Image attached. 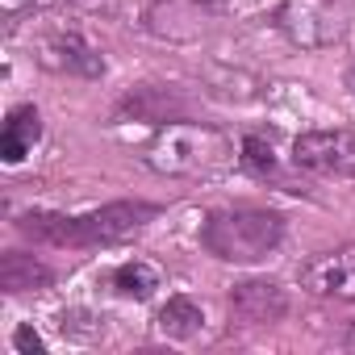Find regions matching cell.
Instances as JSON below:
<instances>
[{"label": "cell", "instance_id": "obj_8", "mask_svg": "<svg viewBox=\"0 0 355 355\" xmlns=\"http://www.w3.org/2000/svg\"><path fill=\"white\" fill-rule=\"evenodd\" d=\"M38 63L46 71H59V76H80V80H96L105 76V59L71 30H59V34H46L38 42Z\"/></svg>", "mask_w": 355, "mask_h": 355}, {"label": "cell", "instance_id": "obj_5", "mask_svg": "<svg viewBox=\"0 0 355 355\" xmlns=\"http://www.w3.org/2000/svg\"><path fill=\"white\" fill-rule=\"evenodd\" d=\"M222 21L218 0H155V5L142 13V26L150 38L159 42H201L205 34H214Z\"/></svg>", "mask_w": 355, "mask_h": 355}, {"label": "cell", "instance_id": "obj_4", "mask_svg": "<svg viewBox=\"0 0 355 355\" xmlns=\"http://www.w3.org/2000/svg\"><path fill=\"white\" fill-rule=\"evenodd\" d=\"M159 218V205L146 201H113L84 218H67V247H113L134 239L146 222Z\"/></svg>", "mask_w": 355, "mask_h": 355}, {"label": "cell", "instance_id": "obj_12", "mask_svg": "<svg viewBox=\"0 0 355 355\" xmlns=\"http://www.w3.org/2000/svg\"><path fill=\"white\" fill-rule=\"evenodd\" d=\"M51 280H55V272L38 255H26V251L0 255V288L5 293H42V288H51Z\"/></svg>", "mask_w": 355, "mask_h": 355}, {"label": "cell", "instance_id": "obj_3", "mask_svg": "<svg viewBox=\"0 0 355 355\" xmlns=\"http://www.w3.org/2000/svg\"><path fill=\"white\" fill-rule=\"evenodd\" d=\"M276 30L301 51H326L355 30V0H284Z\"/></svg>", "mask_w": 355, "mask_h": 355}, {"label": "cell", "instance_id": "obj_2", "mask_svg": "<svg viewBox=\"0 0 355 355\" xmlns=\"http://www.w3.org/2000/svg\"><path fill=\"white\" fill-rule=\"evenodd\" d=\"M284 239V218L272 209H222L201 226V247L222 263H259Z\"/></svg>", "mask_w": 355, "mask_h": 355}, {"label": "cell", "instance_id": "obj_13", "mask_svg": "<svg viewBox=\"0 0 355 355\" xmlns=\"http://www.w3.org/2000/svg\"><path fill=\"white\" fill-rule=\"evenodd\" d=\"M201 326H205V309L193 301V297H171L163 309H159V330L167 334V338H197L201 334Z\"/></svg>", "mask_w": 355, "mask_h": 355}, {"label": "cell", "instance_id": "obj_18", "mask_svg": "<svg viewBox=\"0 0 355 355\" xmlns=\"http://www.w3.org/2000/svg\"><path fill=\"white\" fill-rule=\"evenodd\" d=\"M347 351H355V322H351V330H347Z\"/></svg>", "mask_w": 355, "mask_h": 355}, {"label": "cell", "instance_id": "obj_16", "mask_svg": "<svg viewBox=\"0 0 355 355\" xmlns=\"http://www.w3.org/2000/svg\"><path fill=\"white\" fill-rule=\"evenodd\" d=\"M243 163H247L255 175H276V155H272V142H263L259 134H247V138H243Z\"/></svg>", "mask_w": 355, "mask_h": 355}, {"label": "cell", "instance_id": "obj_6", "mask_svg": "<svg viewBox=\"0 0 355 355\" xmlns=\"http://www.w3.org/2000/svg\"><path fill=\"white\" fill-rule=\"evenodd\" d=\"M301 288L326 301H347L355 305V243L318 251L313 259L301 263Z\"/></svg>", "mask_w": 355, "mask_h": 355}, {"label": "cell", "instance_id": "obj_9", "mask_svg": "<svg viewBox=\"0 0 355 355\" xmlns=\"http://www.w3.org/2000/svg\"><path fill=\"white\" fill-rule=\"evenodd\" d=\"M288 313V297L276 280H239L230 288V318L243 326H276Z\"/></svg>", "mask_w": 355, "mask_h": 355}, {"label": "cell", "instance_id": "obj_15", "mask_svg": "<svg viewBox=\"0 0 355 355\" xmlns=\"http://www.w3.org/2000/svg\"><path fill=\"white\" fill-rule=\"evenodd\" d=\"M209 92L230 101V105H247L259 96V80L251 71H230V67H214L209 71Z\"/></svg>", "mask_w": 355, "mask_h": 355}, {"label": "cell", "instance_id": "obj_11", "mask_svg": "<svg viewBox=\"0 0 355 355\" xmlns=\"http://www.w3.org/2000/svg\"><path fill=\"white\" fill-rule=\"evenodd\" d=\"M38 138H42V113L34 105H17L5 121V134H0V159L21 163L26 155H34Z\"/></svg>", "mask_w": 355, "mask_h": 355}, {"label": "cell", "instance_id": "obj_10", "mask_svg": "<svg viewBox=\"0 0 355 355\" xmlns=\"http://www.w3.org/2000/svg\"><path fill=\"white\" fill-rule=\"evenodd\" d=\"M134 113L138 121H175V117H184V101L175 96L171 88H159V84H142L134 92L121 96L117 105V117Z\"/></svg>", "mask_w": 355, "mask_h": 355}, {"label": "cell", "instance_id": "obj_19", "mask_svg": "<svg viewBox=\"0 0 355 355\" xmlns=\"http://www.w3.org/2000/svg\"><path fill=\"white\" fill-rule=\"evenodd\" d=\"M347 88H351V96H355V67L347 71Z\"/></svg>", "mask_w": 355, "mask_h": 355}, {"label": "cell", "instance_id": "obj_14", "mask_svg": "<svg viewBox=\"0 0 355 355\" xmlns=\"http://www.w3.org/2000/svg\"><path fill=\"white\" fill-rule=\"evenodd\" d=\"M109 288H113L117 297H130V301H146V297L159 288V272H155L150 263H142V259H130V263L113 268V276H109Z\"/></svg>", "mask_w": 355, "mask_h": 355}, {"label": "cell", "instance_id": "obj_7", "mask_svg": "<svg viewBox=\"0 0 355 355\" xmlns=\"http://www.w3.org/2000/svg\"><path fill=\"white\" fill-rule=\"evenodd\" d=\"M293 163L318 175H355V138L347 130H309L293 142Z\"/></svg>", "mask_w": 355, "mask_h": 355}, {"label": "cell", "instance_id": "obj_17", "mask_svg": "<svg viewBox=\"0 0 355 355\" xmlns=\"http://www.w3.org/2000/svg\"><path fill=\"white\" fill-rule=\"evenodd\" d=\"M13 347H17V351H26V355H42V338L34 334V326H17Z\"/></svg>", "mask_w": 355, "mask_h": 355}, {"label": "cell", "instance_id": "obj_1", "mask_svg": "<svg viewBox=\"0 0 355 355\" xmlns=\"http://www.w3.org/2000/svg\"><path fill=\"white\" fill-rule=\"evenodd\" d=\"M142 159L159 175H171V180H197V175H214V171H226L234 163V142L218 125L175 117V121L159 125V134L146 142Z\"/></svg>", "mask_w": 355, "mask_h": 355}]
</instances>
